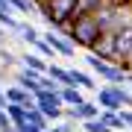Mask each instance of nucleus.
Here are the masks:
<instances>
[{"label":"nucleus","mask_w":132,"mask_h":132,"mask_svg":"<svg viewBox=\"0 0 132 132\" xmlns=\"http://www.w3.org/2000/svg\"><path fill=\"white\" fill-rule=\"evenodd\" d=\"M38 6V15L47 24V29H56V32H68V24L73 18V6L76 0H41Z\"/></svg>","instance_id":"nucleus-1"},{"label":"nucleus","mask_w":132,"mask_h":132,"mask_svg":"<svg viewBox=\"0 0 132 132\" xmlns=\"http://www.w3.org/2000/svg\"><path fill=\"white\" fill-rule=\"evenodd\" d=\"M68 38H71V44L73 47H85V50H94V44L100 41V24H97V18L94 15H85V18H73L71 24H68Z\"/></svg>","instance_id":"nucleus-2"},{"label":"nucleus","mask_w":132,"mask_h":132,"mask_svg":"<svg viewBox=\"0 0 132 132\" xmlns=\"http://www.w3.org/2000/svg\"><path fill=\"white\" fill-rule=\"evenodd\" d=\"M85 68L91 73H97L106 85H126V71L120 65H112V62L94 56V53H85Z\"/></svg>","instance_id":"nucleus-3"},{"label":"nucleus","mask_w":132,"mask_h":132,"mask_svg":"<svg viewBox=\"0 0 132 132\" xmlns=\"http://www.w3.org/2000/svg\"><path fill=\"white\" fill-rule=\"evenodd\" d=\"M41 41H47V44H50V50L56 53V56H62V59H76V47L71 44V38H68L65 32L44 29V32H41Z\"/></svg>","instance_id":"nucleus-4"},{"label":"nucleus","mask_w":132,"mask_h":132,"mask_svg":"<svg viewBox=\"0 0 132 132\" xmlns=\"http://www.w3.org/2000/svg\"><path fill=\"white\" fill-rule=\"evenodd\" d=\"M12 79L18 88H24L27 94H38L41 91V76L32 73V71H27V68H18V71H12Z\"/></svg>","instance_id":"nucleus-5"},{"label":"nucleus","mask_w":132,"mask_h":132,"mask_svg":"<svg viewBox=\"0 0 132 132\" xmlns=\"http://www.w3.org/2000/svg\"><path fill=\"white\" fill-rule=\"evenodd\" d=\"M68 73H71V85L73 88H79V91H94L97 88L94 76L85 71V68H68Z\"/></svg>","instance_id":"nucleus-6"},{"label":"nucleus","mask_w":132,"mask_h":132,"mask_svg":"<svg viewBox=\"0 0 132 132\" xmlns=\"http://www.w3.org/2000/svg\"><path fill=\"white\" fill-rule=\"evenodd\" d=\"M18 62H21V68H27V71H32V73H38V76L47 73V65H50V62H44L41 56H35V53H29V50L21 53Z\"/></svg>","instance_id":"nucleus-7"},{"label":"nucleus","mask_w":132,"mask_h":132,"mask_svg":"<svg viewBox=\"0 0 132 132\" xmlns=\"http://www.w3.org/2000/svg\"><path fill=\"white\" fill-rule=\"evenodd\" d=\"M109 3V0H76V6H73V18H85V15H97L103 6ZM71 18V21H73Z\"/></svg>","instance_id":"nucleus-8"},{"label":"nucleus","mask_w":132,"mask_h":132,"mask_svg":"<svg viewBox=\"0 0 132 132\" xmlns=\"http://www.w3.org/2000/svg\"><path fill=\"white\" fill-rule=\"evenodd\" d=\"M85 100V94L79 88H73V85H65V88H59V103H62V109H71V106H79Z\"/></svg>","instance_id":"nucleus-9"},{"label":"nucleus","mask_w":132,"mask_h":132,"mask_svg":"<svg viewBox=\"0 0 132 132\" xmlns=\"http://www.w3.org/2000/svg\"><path fill=\"white\" fill-rule=\"evenodd\" d=\"M6 6L15 12V15H24V18H35L38 15V6L32 3V0H3Z\"/></svg>","instance_id":"nucleus-10"},{"label":"nucleus","mask_w":132,"mask_h":132,"mask_svg":"<svg viewBox=\"0 0 132 132\" xmlns=\"http://www.w3.org/2000/svg\"><path fill=\"white\" fill-rule=\"evenodd\" d=\"M18 24H21V21H18V15H15L9 6L0 0V27H3L6 32H12V35H15V32H18Z\"/></svg>","instance_id":"nucleus-11"},{"label":"nucleus","mask_w":132,"mask_h":132,"mask_svg":"<svg viewBox=\"0 0 132 132\" xmlns=\"http://www.w3.org/2000/svg\"><path fill=\"white\" fill-rule=\"evenodd\" d=\"M15 35H18L24 44H35L38 38H41V29H38V27H32L29 21H21V24H18V32H15Z\"/></svg>","instance_id":"nucleus-12"},{"label":"nucleus","mask_w":132,"mask_h":132,"mask_svg":"<svg viewBox=\"0 0 132 132\" xmlns=\"http://www.w3.org/2000/svg\"><path fill=\"white\" fill-rule=\"evenodd\" d=\"M47 79H53L59 85V88H65V85H71V73H68V68H62V65H47Z\"/></svg>","instance_id":"nucleus-13"},{"label":"nucleus","mask_w":132,"mask_h":132,"mask_svg":"<svg viewBox=\"0 0 132 132\" xmlns=\"http://www.w3.org/2000/svg\"><path fill=\"white\" fill-rule=\"evenodd\" d=\"M100 123H106L112 132H126V126H123V120H120V112H100Z\"/></svg>","instance_id":"nucleus-14"},{"label":"nucleus","mask_w":132,"mask_h":132,"mask_svg":"<svg viewBox=\"0 0 132 132\" xmlns=\"http://www.w3.org/2000/svg\"><path fill=\"white\" fill-rule=\"evenodd\" d=\"M0 65H3V68H15V71L21 68L18 56H15V53H12L9 47H6V44H0Z\"/></svg>","instance_id":"nucleus-15"},{"label":"nucleus","mask_w":132,"mask_h":132,"mask_svg":"<svg viewBox=\"0 0 132 132\" xmlns=\"http://www.w3.org/2000/svg\"><path fill=\"white\" fill-rule=\"evenodd\" d=\"M24 123H29V126H38V129H47V120H44V114L38 112V109H27Z\"/></svg>","instance_id":"nucleus-16"},{"label":"nucleus","mask_w":132,"mask_h":132,"mask_svg":"<svg viewBox=\"0 0 132 132\" xmlns=\"http://www.w3.org/2000/svg\"><path fill=\"white\" fill-rule=\"evenodd\" d=\"M114 97H118L120 109H132V88H126V85H114Z\"/></svg>","instance_id":"nucleus-17"},{"label":"nucleus","mask_w":132,"mask_h":132,"mask_svg":"<svg viewBox=\"0 0 132 132\" xmlns=\"http://www.w3.org/2000/svg\"><path fill=\"white\" fill-rule=\"evenodd\" d=\"M32 53H35V56H41L44 62H47V59H53V56H56V53H53V50H50V44H47V41H41V38H38V41L32 44Z\"/></svg>","instance_id":"nucleus-18"},{"label":"nucleus","mask_w":132,"mask_h":132,"mask_svg":"<svg viewBox=\"0 0 132 132\" xmlns=\"http://www.w3.org/2000/svg\"><path fill=\"white\" fill-rule=\"evenodd\" d=\"M82 132H112L106 126V123H100V120H85L82 123Z\"/></svg>","instance_id":"nucleus-19"},{"label":"nucleus","mask_w":132,"mask_h":132,"mask_svg":"<svg viewBox=\"0 0 132 132\" xmlns=\"http://www.w3.org/2000/svg\"><path fill=\"white\" fill-rule=\"evenodd\" d=\"M44 132H76V129H73V123H68V120H59V123H53V126H47Z\"/></svg>","instance_id":"nucleus-20"},{"label":"nucleus","mask_w":132,"mask_h":132,"mask_svg":"<svg viewBox=\"0 0 132 132\" xmlns=\"http://www.w3.org/2000/svg\"><path fill=\"white\" fill-rule=\"evenodd\" d=\"M120 120H123V126L132 132V109H120Z\"/></svg>","instance_id":"nucleus-21"},{"label":"nucleus","mask_w":132,"mask_h":132,"mask_svg":"<svg viewBox=\"0 0 132 132\" xmlns=\"http://www.w3.org/2000/svg\"><path fill=\"white\" fill-rule=\"evenodd\" d=\"M12 129H15V126L9 123V118H6V112L0 109V132H12Z\"/></svg>","instance_id":"nucleus-22"},{"label":"nucleus","mask_w":132,"mask_h":132,"mask_svg":"<svg viewBox=\"0 0 132 132\" xmlns=\"http://www.w3.org/2000/svg\"><path fill=\"white\" fill-rule=\"evenodd\" d=\"M18 132H44V129H38V126H29V123H21Z\"/></svg>","instance_id":"nucleus-23"},{"label":"nucleus","mask_w":132,"mask_h":132,"mask_svg":"<svg viewBox=\"0 0 132 132\" xmlns=\"http://www.w3.org/2000/svg\"><path fill=\"white\" fill-rule=\"evenodd\" d=\"M0 109H6V97H3V88H0Z\"/></svg>","instance_id":"nucleus-24"},{"label":"nucleus","mask_w":132,"mask_h":132,"mask_svg":"<svg viewBox=\"0 0 132 132\" xmlns=\"http://www.w3.org/2000/svg\"><path fill=\"white\" fill-rule=\"evenodd\" d=\"M126 88H132V73H126Z\"/></svg>","instance_id":"nucleus-25"},{"label":"nucleus","mask_w":132,"mask_h":132,"mask_svg":"<svg viewBox=\"0 0 132 132\" xmlns=\"http://www.w3.org/2000/svg\"><path fill=\"white\" fill-rule=\"evenodd\" d=\"M32 3H41V0H32Z\"/></svg>","instance_id":"nucleus-26"}]
</instances>
